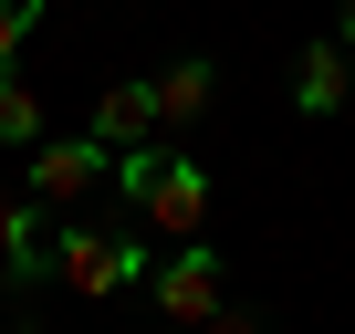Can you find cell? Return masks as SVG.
Returning <instances> with one entry per match:
<instances>
[{"label": "cell", "mask_w": 355, "mask_h": 334, "mask_svg": "<svg viewBox=\"0 0 355 334\" xmlns=\"http://www.w3.org/2000/svg\"><path fill=\"white\" fill-rule=\"evenodd\" d=\"M0 272L11 282H53V240H42V209L0 188Z\"/></svg>", "instance_id": "6"}, {"label": "cell", "mask_w": 355, "mask_h": 334, "mask_svg": "<svg viewBox=\"0 0 355 334\" xmlns=\"http://www.w3.org/2000/svg\"><path fill=\"white\" fill-rule=\"evenodd\" d=\"M293 105H303V115H334V105H345V42H303V63H293Z\"/></svg>", "instance_id": "8"}, {"label": "cell", "mask_w": 355, "mask_h": 334, "mask_svg": "<svg viewBox=\"0 0 355 334\" xmlns=\"http://www.w3.org/2000/svg\"><path fill=\"white\" fill-rule=\"evenodd\" d=\"M334 42H345V53H355V0H345V32H334Z\"/></svg>", "instance_id": "12"}, {"label": "cell", "mask_w": 355, "mask_h": 334, "mask_svg": "<svg viewBox=\"0 0 355 334\" xmlns=\"http://www.w3.org/2000/svg\"><path fill=\"white\" fill-rule=\"evenodd\" d=\"M0 146H21V157L42 146V94H32L21 73H0Z\"/></svg>", "instance_id": "9"}, {"label": "cell", "mask_w": 355, "mask_h": 334, "mask_svg": "<svg viewBox=\"0 0 355 334\" xmlns=\"http://www.w3.org/2000/svg\"><path fill=\"white\" fill-rule=\"evenodd\" d=\"M157 240H199L209 230V167L189 157V146H167V136H146V146H125L115 157V178H105Z\"/></svg>", "instance_id": "1"}, {"label": "cell", "mask_w": 355, "mask_h": 334, "mask_svg": "<svg viewBox=\"0 0 355 334\" xmlns=\"http://www.w3.org/2000/svg\"><path fill=\"white\" fill-rule=\"evenodd\" d=\"M146 282H157V313H167V334H199L209 313H230V272H220V251H209V240H178V251H167Z\"/></svg>", "instance_id": "4"}, {"label": "cell", "mask_w": 355, "mask_h": 334, "mask_svg": "<svg viewBox=\"0 0 355 334\" xmlns=\"http://www.w3.org/2000/svg\"><path fill=\"white\" fill-rule=\"evenodd\" d=\"M105 178H115V157H105L94 136H42V146L21 157V199H32V209H63V220H73Z\"/></svg>", "instance_id": "3"}, {"label": "cell", "mask_w": 355, "mask_h": 334, "mask_svg": "<svg viewBox=\"0 0 355 334\" xmlns=\"http://www.w3.org/2000/svg\"><path fill=\"white\" fill-rule=\"evenodd\" d=\"M84 136H94L105 157L146 146V136H157V94H146V84H105V94H94V125H84Z\"/></svg>", "instance_id": "5"}, {"label": "cell", "mask_w": 355, "mask_h": 334, "mask_svg": "<svg viewBox=\"0 0 355 334\" xmlns=\"http://www.w3.org/2000/svg\"><path fill=\"white\" fill-rule=\"evenodd\" d=\"M146 94H157V125H199V115H209V94H220V73H209V63L189 53L178 73H157Z\"/></svg>", "instance_id": "7"}, {"label": "cell", "mask_w": 355, "mask_h": 334, "mask_svg": "<svg viewBox=\"0 0 355 334\" xmlns=\"http://www.w3.org/2000/svg\"><path fill=\"white\" fill-rule=\"evenodd\" d=\"M157 261H146V240L136 230H94V220H63L53 230V282H73L84 303H115L125 282H146Z\"/></svg>", "instance_id": "2"}, {"label": "cell", "mask_w": 355, "mask_h": 334, "mask_svg": "<svg viewBox=\"0 0 355 334\" xmlns=\"http://www.w3.org/2000/svg\"><path fill=\"white\" fill-rule=\"evenodd\" d=\"M199 334H261V313H209Z\"/></svg>", "instance_id": "11"}, {"label": "cell", "mask_w": 355, "mask_h": 334, "mask_svg": "<svg viewBox=\"0 0 355 334\" xmlns=\"http://www.w3.org/2000/svg\"><path fill=\"white\" fill-rule=\"evenodd\" d=\"M42 32V0H0V73H11V53Z\"/></svg>", "instance_id": "10"}]
</instances>
